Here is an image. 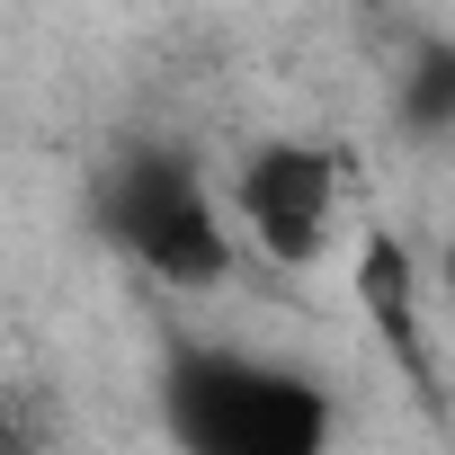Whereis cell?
Segmentation results:
<instances>
[{
  "label": "cell",
  "instance_id": "cell-1",
  "mask_svg": "<svg viewBox=\"0 0 455 455\" xmlns=\"http://www.w3.org/2000/svg\"><path fill=\"white\" fill-rule=\"evenodd\" d=\"M152 419L170 455H339L331 375L242 339H170L152 366Z\"/></svg>",
  "mask_w": 455,
  "mask_h": 455
},
{
  "label": "cell",
  "instance_id": "cell-2",
  "mask_svg": "<svg viewBox=\"0 0 455 455\" xmlns=\"http://www.w3.org/2000/svg\"><path fill=\"white\" fill-rule=\"evenodd\" d=\"M90 233L161 295H214L242 268V242L223 223V179L205 170V152L188 134H125L99 161Z\"/></svg>",
  "mask_w": 455,
  "mask_h": 455
},
{
  "label": "cell",
  "instance_id": "cell-3",
  "mask_svg": "<svg viewBox=\"0 0 455 455\" xmlns=\"http://www.w3.org/2000/svg\"><path fill=\"white\" fill-rule=\"evenodd\" d=\"M348 196H357V170L331 134H259L223 170V223H233L242 259L286 268V277H313L339 251Z\"/></svg>",
  "mask_w": 455,
  "mask_h": 455
},
{
  "label": "cell",
  "instance_id": "cell-4",
  "mask_svg": "<svg viewBox=\"0 0 455 455\" xmlns=\"http://www.w3.org/2000/svg\"><path fill=\"white\" fill-rule=\"evenodd\" d=\"M357 304H366V322H375V339H384V357L411 375V393L428 402V419H446V384H437V357H428V313H419V277H411V242H393L384 223L357 242Z\"/></svg>",
  "mask_w": 455,
  "mask_h": 455
},
{
  "label": "cell",
  "instance_id": "cell-5",
  "mask_svg": "<svg viewBox=\"0 0 455 455\" xmlns=\"http://www.w3.org/2000/svg\"><path fill=\"white\" fill-rule=\"evenodd\" d=\"M393 125L419 143L455 134V36L446 28H411L393 54Z\"/></svg>",
  "mask_w": 455,
  "mask_h": 455
},
{
  "label": "cell",
  "instance_id": "cell-6",
  "mask_svg": "<svg viewBox=\"0 0 455 455\" xmlns=\"http://www.w3.org/2000/svg\"><path fill=\"white\" fill-rule=\"evenodd\" d=\"M0 455H63V393L54 384H0Z\"/></svg>",
  "mask_w": 455,
  "mask_h": 455
},
{
  "label": "cell",
  "instance_id": "cell-7",
  "mask_svg": "<svg viewBox=\"0 0 455 455\" xmlns=\"http://www.w3.org/2000/svg\"><path fill=\"white\" fill-rule=\"evenodd\" d=\"M437 286H446V304H455V223H446V242H437Z\"/></svg>",
  "mask_w": 455,
  "mask_h": 455
}]
</instances>
